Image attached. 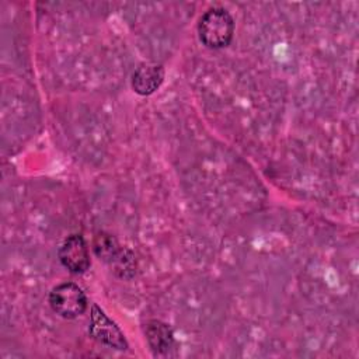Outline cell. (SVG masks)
Here are the masks:
<instances>
[{"mask_svg":"<svg viewBox=\"0 0 359 359\" xmlns=\"http://www.w3.org/2000/svg\"><path fill=\"white\" fill-rule=\"evenodd\" d=\"M93 248L95 255L105 262L118 278L130 279L136 275L137 262L135 254L129 248L122 247L111 234L104 231L98 233L94 237Z\"/></svg>","mask_w":359,"mask_h":359,"instance_id":"1","label":"cell"},{"mask_svg":"<svg viewBox=\"0 0 359 359\" xmlns=\"http://www.w3.org/2000/svg\"><path fill=\"white\" fill-rule=\"evenodd\" d=\"M88 335L97 342L114 349L126 351L129 348L122 330L95 303L91 306Z\"/></svg>","mask_w":359,"mask_h":359,"instance_id":"4","label":"cell"},{"mask_svg":"<svg viewBox=\"0 0 359 359\" xmlns=\"http://www.w3.org/2000/svg\"><path fill=\"white\" fill-rule=\"evenodd\" d=\"M144 335L150 349L154 353H165L174 344L172 328L160 320H150L144 324Z\"/></svg>","mask_w":359,"mask_h":359,"instance_id":"7","label":"cell"},{"mask_svg":"<svg viewBox=\"0 0 359 359\" xmlns=\"http://www.w3.org/2000/svg\"><path fill=\"white\" fill-rule=\"evenodd\" d=\"M234 35V20L230 13L220 7L209 8L198 22V36L201 42L213 49L227 46Z\"/></svg>","mask_w":359,"mask_h":359,"instance_id":"2","label":"cell"},{"mask_svg":"<svg viewBox=\"0 0 359 359\" xmlns=\"http://www.w3.org/2000/svg\"><path fill=\"white\" fill-rule=\"evenodd\" d=\"M164 81V67L157 63H144L132 74V88L139 95L156 93Z\"/></svg>","mask_w":359,"mask_h":359,"instance_id":"6","label":"cell"},{"mask_svg":"<svg viewBox=\"0 0 359 359\" xmlns=\"http://www.w3.org/2000/svg\"><path fill=\"white\" fill-rule=\"evenodd\" d=\"M49 304L60 317L73 320L87 310L88 302L84 290L79 285L73 282H63L50 290Z\"/></svg>","mask_w":359,"mask_h":359,"instance_id":"3","label":"cell"},{"mask_svg":"<svg viewBox=\"0 0 359 359\" xmlns=\"http://www.w3.org/2000/svg\"><path fill=\"white\" fill-rule=\"evenodd\" d=\"M57 257L60 264L72 273H83L90 268V252L81 234L69 236L59 247Z\"/></svg>","mask_w":359,"mask_h":359,"instance_id":"5","label":"cell"}]
</instances>
